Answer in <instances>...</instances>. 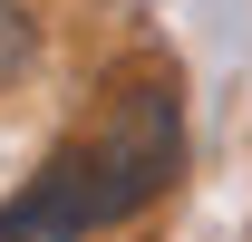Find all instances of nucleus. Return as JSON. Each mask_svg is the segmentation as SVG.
Listing matches in <instances>:
<instances>
[{
    "label": "nucleus",
    "instance_id": "obj_1",
    "mask_svg": "<svg viewBox=\"0 0 252 242\" xmlns=\"http://www.w3.org/2000/svg\"><path fill=\"white\" fill-rule=\"evenodd\" d=\"M175 155H185L175 78H146V88H126L88 136H68V146L0 204V242H88V233H117V223H136V213L175 184Z\"/></svg>",
    "mask_w": 252,
    "mask_h": 242
}]
</instances>
